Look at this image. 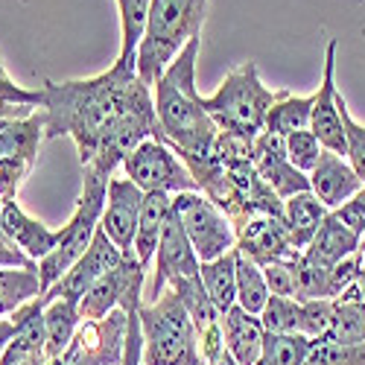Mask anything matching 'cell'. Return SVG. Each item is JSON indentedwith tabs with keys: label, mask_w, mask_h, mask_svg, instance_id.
<instances>
[{
	"label": "cell",
	"mask_w": 365,
	"mask_h": 365,
	"mask_svg": "<svg viewBox=\"0 0 365 365\" xmlns=\"http://www.w3.org/2000/svg\"><path fill=\"white\" fill-rule=\"evenodd\" d=\"M362 190V181L354 173V167L348 164L345 155H336V152H322L319 164L310 173V193L327 207L336 210L342 207L354 193Z\"/></svg>",
	"instance_id": "e0dca14e"
},
{
	"label": "cell",
	"mask_w": 365,
	"mask_h": 365,
	"mask_svg": "<svg viewBox=\"0 0 365 365\" xmlns=\"http://www.w3.org/2000/svg\"><path fill=\"white\" fill-rule=\"evenodd\" d=\"M173 210L178 214L181 225H185V234L202 263L217 260L237 249L234 222L205 193L193 190L173 196Z\"/></svg>",
	"instance_id": "ba28073f"
},
{
	"label": "cell",
	"mask_w": 365,
	"mask_h": 365,
	"mask_svg": "<svg viewBox=\"0 0 365 365\" xmlns=\"http://www.w3.org/2000/svg\"><path fill=\"white\" fill-rule=\"evenodd\" d=\"M135 79H138L135 62H126V58H114L108 71L88 79H68V82L47 79L41 85L44 138L53 140L68 135L76 143L79 164L85 167L94 158L103 129L117 111L120 97L126 94V88Z\"/></svg>",
	"instance_id": "7a4b0ae2"
},
{
	"label": "cell",
	"mask_w": 365,
	"mask_h": 365,
	"mask_svg": "<svg viewBox=\"0 0 365 365\" xmlns=\"http://www.w3.org/2000/svg\"><path fill=\"white\" fill-rule=\"evenodd\" d=\"M313 345L316 342L301 333H266L257 365H304Z\"/></svg>",
	"instance_id": "1f68e13d"
},
{
	"label": "cell",
	"mask_w": 365,
	"mask_h": 365,
	"mask_svg": "<svg viewBox=\"0 0 365 365\" xmlns=\"http://www.w3.org/2000/svg\"><path fill=\"white\" fill-rule=\"evenodd\" d=\"M237 252L257 266H266L272 260H295L301 255L287 234L284 217L266 214H255L237 225Z\"/></svg>",
	"instance_id": "9a60e30c"
},
{
	"label": "cell",
	"mask_w": 365,
	"mask_h": 365,
	"mask_svg": "<svg viewBox=\"0 0 365 365\" xmlns=\"http://www.w3.org/2000/svg\"><path fill=\"white\" fill-rule=\"evenodd\" d=\"M6 237V231H4V222H0V240H4Z\"/></svg>",
	"instance_id": "f907efd6"
},
{
	"label": "cell",
	"mask_w": 365,
	"mask_h": 365,
	"mask_svg": "<svg viewBox=\"0 0 365 365\" xmlns=\"http://www.w3.org/2000/svg\"><path fill=\"white\" fill-rule=\"evenodd\" d=\"M354 252H359V237L348 225H342V220H336L333 210L327 214V220L322 222V228L316 231L313 242L304 249V255L319 260L322 266H333V263L345 260Z\"/></svg>",
	"instance_id": "603a6c76"
},
{
	"label": "cell",
	"mask_w": 365,
	"mask_h": 365,
	"mask_svg": "<svg viewBox=\"0 0 365 365\" xmlns=\"http://www.w3.org/2000/svg\"><path fill=\"white\" fill-rule=\"evenodd\" d=\"M108 181L91 175V173H82V193L76 199V207H73L68 225L58 231V246L38 263V278H41L44 292L62 281L71 272V266L88 252L91 240H94V234L100 228L103 210H106Z\"/></svg>",
	"instance_id": "52a82bcc"
},
{
	"label": "cell",
	"mask_w": 365,
	"mask_h": 365,
	"mask_svg": "<svg viewBox=\"0 0 365 365\" xmlns=\"http://www.w3.org/2000/svg\"><path fill=\"white\" fill-rule=\"evenodd\" d=\"M327 214L330 210L310 190L284 199V225H287V234L298 252H304L313 242V237L322 228V222L327 220Z\"/></svg>",
	"instance_id": "7402d4cb"
},
{
	"label": "cell",
	"mask_w": 365,
	"mask_h": 365,
	"mask_svg": "<svg viewBox=\"0 0 365 365\" xmlns=\"http://www.w3.org/2000/svg\"><path fill=\"white\" fill-rule=\"evenodd\" d=\"M143 365H205L199 333L175 289H164L152 304H140Z\"/></svg>",
	"instance_id": "8992f818"
},
{
	"label": "cell",
	"mask_w": 365,
	"mask_h": 365,
	"mask_svg": "<svg viewBox=\"0 0 365 365\" xmlns=\"http://www.w3.org/2000/svg\"><path fill=\"white\" fill-rule=\"evenodd\" d=\"M324 339L339 342V345L365 342V304L348 301V298H333V319H330V330Z\"/></svg>",
	"instance_id": "f546056e"
},
{
	"label": "cell",
	"mask_w": 365,
	"mask_h": 365,
	"mask_svg": "<svg viewBox=\"0 0 365 365\" xmlns=\"http://www.w3.org/2000/svg\"><path fill=\"white\" fill-rule=\"evenodd\" d=\"M304 365H365V342L339 345V342L319 339Z\"/></svg>",
	"instance_id": "d590c367"
},
{
	"label": "cell",
	"mask_w": 365,
	"mask_h": 365,
	"mask_svg": "<svg viewBox=\"0 0 365 365\" xmlns=\"http://www.w3.org/2000/svg\"><path fill=\"white\" fill-rule=\"evenodd\" d=\"M158 138L161 140V126H158V114H155V97L152 88L135 79L126 94L120 97L117 111L111 114L108 126L103 129V138L97 143V152L91 158L82 173H91L97 178H111L114 170L123 164V158L132 149H138L143 140Z\"/></svg>",
	"instance_id": "277c9868"
},
{
	"label": "cell",
	"mask_w": 365,
	"mask_h": 365,
	"mask_svg": "<svg viewBox=\"0 0 365 365\" xmlns=\"http://www.w3.org/2000/svg\"><path fill=\"white\" fill-rule=\"evenodd\" d=\"M313 103H316V94L295 97V94H289V91H281V100L272 106L269 114H266V132L289 138L292 132L310 129Z\"/></svg>",
	"instance_id": "484cf974"
},
{
	"label": "cell",
	"mask_w": 365,
	"mask_h": 365,
	"mask_svg": "<svg viewBox=\"0 0 365 365\" xmlns=\"http://www.w3.org/2000/svg\"><path fill=\"white\" fill-rule=\"evenodd\" d=\"M126 342V310H114L100 322H82L71 348L62 354L65 365H120Z\"/></svg>",
	"instance_id": "30bf717a"
},
{
	"label": "cell",
	"mask_w": 365,
	"mask_h": 365,
	"mask_svg": "<svg viewBox=\"0 0 365 365\" xmlns=\"http://www.w3.org/2000/svg\"><path fill=\"white\" fill-rule=\"evenodd\" d=\"M333 319V298H316V301H301V322L298 333L313 342L324 339Z\"/></svg>",
	"instance_id": "8d00e7d4"
},
{
	"label": "cell",
	"mask_w": 365,
	"mask_h": 365,
	"mask_svg": "<svg viewBox=\"0 0 365 365\" xmlns=\"http://www.w3.org/2000/svg\"><path fill=\"white\" fill-rule=\"evenodd\" d=\"M33 170H36V161H29V158H21V155L0 158V202L18 199L24 181L29 178Z\"/></svg>",
	"instance_id": "f35d334b"
},
{
	"label": "cell",
	"mask_w": 365,
	"mask_h": 365,
	"mask_svg": "<svg viewBox=\"0 0 365 365\" xmlns=\"http://www.w3.org/2000/svg\"><path fill=\"white\" fill-rule=\"evenodd\" d=\"M202 38H193L181 50L164 76L152 88L161 140L185 161L199 193L214 199L225 187V164L217 158L220 129L205 108V97L196 88V62Z\"/></svg>",
	"instance_id": "6da1fadb"
},
{
	"label": "cell",
	"mask_w": 365,
	"mask_h": 365,
	"mask_svg": "<svg viewBox=\"0 0 365 365\" xmlns=\"http://www.w3.org/2000/svg\"><path fill=\"white\" fill-rule=\"evenodd\" d=\"M120 167H123V175L132 178L143 193L178 196V193L199 190L190 170L185 167V161L158 138H149L138 149H132Z\"/></svg>",
	"instance_id": "9c48e42d"
},
{
	"label": "cell",
	"mask_w": 365,
	"mask_h": 365,
	"mask_svg": "<svg viewBox=\"0 0 365 365\" xmlns=\"http://www.w3.org/2000/svg\"><path fill=\"white\" fill-rule=\"evenodd\" d=\"M170 289H175V295L181 298V304H185L187 316L196 324V333H205V330L217 327L222 322V313L217 310V304L210 301V295H207V289H205L199 275H193V278H175L170 284Z\"/></svg>",
	"instance_id": "83f0119b"
},
{
	"label": "cell",
	"mask_w": 365,
	"mask_h": 365,
	"mask_svg": "<svg viewBox=\"0 0 365 365\" xmlns=\"http://www.w3.org/2000/svg\"><path fill=\"white\" fill-rule=\"evenodd\" d=\"M281 100V91L263 85L257 65L242 62L225 73L220 88L205 97V108L214 117L220 132H234L242 138H257L266 129L269 108Z\"/></svg>",
	"instance_id": "5b68a950"
},
{
	"label": "cell",
	"mask_w": 365,
	"mask_h": 365,
	"mask_svg": "<svg viewBox=\"0 0 365 365\" xmlns=\"http://www.w3.org/2000/svg\"><path fill=\"white\" fill-rule=\"evenodd\" d=\"M0 222H4L6 237L36 263H41L58 246V231L47 228L36 217H29L26 210L18 205V199H9V202L0 205Z\"/></svg>",
	"instance_id": "ac0fdd59"
},
{
	"label": "cell",
	"mask_w": 365,
	"mask_h": 365,
	"mask_svg": "<svg viewBox=\"0 0 365 365\" xmlns=\"http://www.w3.org/2000/svg\"><path fill=\"white\" fill-rule=\"evenodd\" d=\"M44 362H47V354H36V356H26V359L15 362V365H44Z\"/></svg>",
	"instance_id": "bcb514c9"
},
{
	"label": "cell",
	"mask_w": 365,
	"mask_h": 365,
	"mask_svg": "<svg viewBox=\"0 0 365 365\" xmlns=\"http://www.w3.org/2000/svg\"><path fill=\"white\" fill-rule=\"evenodd\" d=\"M269 295L272 292H269V284L263 278V269L255 260L242 257L237 252V307H242L252 316H260Z\"/></svg>",
	"instance_id": "4dcf8cb0"
},
{
	"label": "cell",
	"mask_w": 365,
	"mask_h": 365,
	"mask_svg": "<svg viewBox=\"0 0 365 365\" xmlns=\"http://www.w3.org/2000/svg\"><path fill=\"white\" fill-rule=\"evenodd\" d=\"M336 106H339L342 126H345V158L354 167V173L359 175V181L365 185V126L351 114L348 100L342 97V91L336 94Z\"/></svg>",
	"instance_id": "836d02e7"
},
{
	"label": "cell",
	"mask_w": 365,
	"mask_h": 365,
	"mask_svg": "<svg viewBox=\"0 0 365 365\" xmlns=\"http://www.w3.org/2000/svg\"><path fill=\"white\" fill-rule=\"evenodd\" d=\"M210 365H237V362H234V359L228 356V351H222V354H220V356H217L214 362H210Z\"/></svg>",
	"instance_id": "7dc6e473"
},
{
	"label": "cell",
	"mask_w": 365,
	"mask_h": 365,
	"mask_svg": "<svg viewBox=\"0 0 365 365\" xmlns=\"http://www.w3.org/2000/svg\"><path fill=\"white\" fill-rule=\"evenodd\" d=\"M263 339L266 330L260 316H252L242 307H231L228 313H222V342L237 365H257Z\"/></svg>",
	"instance_id": "d6986e66"
},
{
	"label": "cell",
	"mask_w": 365,
	"mask_h": 365,
	"mask_svg": "<svg viewBox=\"0 0 365 365\" xmlns=\"http://www.w3.org/2000/svg\"><path fill=\"white\" fill-rule=\"evenodd\" d=\"M207 0H152L146 33L135 56L138 79L149 88L164 76L173 58L193 38H202Z\"/></svg>",
	"instance_id": "3957f363"
},
{
	"label": "cell",
	"mask_w": 365,
	"mask_h": 365,
	"mask_svg": "<svg viewBox=\"0 0 365 365\" xmlns=\"http://www.w3.org/2000/svg\"><path fill=\"white\" fill-rule=\"evenodd\" d=\"M138 284H146V269L138 263V257L132 252V255L123 257V263H120L117 269H111L106 278H100L94 287H91L79 298L82 322H100L108 313L120 310V307H123V301L129 298V292Z\"/></svg>",
	"instance_id": "2e32d148"
},
{
	"label": "cell",
	"mask_w": 365,
	"mask_h": 365,
	"mask_svg": "<svg viewBox=\"0 0 365 365\" xmlns=\"http://www.w3.org/2000/svg\"><path fill=\"white\" fill-rule=\"evenodd\" d=\"M339 298H348V301H362L365 304V252H362V269H359V275L354 281L351 289H345Z\"/></svg>",
	"instance_id": "ee69618b"
},
{
	"label": "cell",
	"mask_w": 365,
	"mask_h": 365,
	"mask_svg": "<svg viewBox=\"0 0 365 365\" xmlns=\"http://www.w3.org/2000/svg\"><path fill=\"white\" fill-rule=\"evenodd\" d=\"M143 196H146V193L135 185L132 178H126V175H111L100 228L108 234V240H111L123 255H132V252H135V234H138V222H140Z\"/></svg>",
	"instance_id": "7c38bea8"
},
{
	"label": "cell",
	"mask_w": 365,
	"mask_h": 365,
	"mask_svg": "<svg viewBox=\"0 0 365 365\" xmlns=\"http://www.w3.org/2000/svg\"><path fill=\"white\" fill-rule=\"evenodd\" d=\"M0 73H6V65H4V56H0Z\"/></svg>",
	"instance_id": "681fc988"
},
{
	"label": "cell",
	"mask_w": 365,
	"mask_h": 365,
	"mask_svg": "<svg viewBox=\"0 0 365 365\" xmlns=\"http://www.w3.org/2000/svg\"><path fill=\"white\" fill-rule=\"evenodd\" d=\"M38 263L29 260L9 237L0 240V269H36Z\"/></svg>",
	"instance_id": "7bdbcfd3"
},
{
	"label": "cell",
	"mask_w": 365,
	"mask_h": 365,
	"mask_svg": "<svg viewBox=\"0 0 365 365\" xmlns=\"http://www.w3.org/2000/svg\"><path fill=\"white\" fill-rule=\"evenodd\" d=\"M123 257L126 255L108 240V234L103 228H97V234H94V240H91L88 252L71 266L68 275L58 281L56 287H50L41 298L44 301H53V298H73V301H79L100 278H106L111 269H117L120 263H123Z\"/></svg>",
	"instance_id": "8fae6325"
},
{
	"label": "cell",
	"mask_w": 365,
	"mask_h": 365,
	"mask_svg": "<svg viewBox=\"0 0 365 365\" xmlns=\"http://www.w3.org/2000/svg\"><path fill=\"white\" fill-rule=\"evenodd\" d=\"M170 207H173L170 193H146L143 196L140 222H138V234H135V257L146 272H149L152 260H155V249H158V240L164 234Z\"/></svg>",
	"instance_id": "ffe728a7"
},
{
	"label": "cell",
	"mask_w": 365,
	"mask_h": 365,
	"mask_svg": "<svg viewBox=\"0 0 365 365\" xmlns=\"http://www.w3.org/2000/svg\"><path fill=\"white\" fill-rule=\"evenodd\" d=\"M359 269H362V249L348 255L339 263H333L330 266V298H339L345 289H351L356 275H359Z\"/></svg>",
	"instance_id": "60d3db41"
},
{
	"label": "cell",
	"mask_w": 365,
	"mask_h": 365,
	"mask_svg": "<svg viewBox=\"0 0 365 365\" xmlns=\"http://www.w3.org/2000/svg\"><path fill=\"white\" fill-rule=\"evenodd\" d=\"M336 56H339V41L330 38L324 50V71H322V85L316 91V103L310 114V132L319 138V143L327 152L345 155V126H342V114L336 106Z\"/></svg>",
	"instance_id": "4fadbf2b"
},
{
	"label": "cell",
	"mask_w": 365,
	"mask_h": 365,
	"mask_svg": "<svg viewBox=\"0 0 365 365\" xmlns=\"http://www.w3.org/2000/svg\"><path fill=\"white\" fill-rule=\"evenodd\" d=\"M316 298H330V266H322L301 252V257L295 260V301Z\"/></svg>",
	"instance_id": "d6a6232c"
},
{
	"label": "cell",
	"mask_w": 365,
	"mask_h": 365,
	"mask_svg": "<svg viewBox=\"0 0 365 365\" xmlns=\"http://www.w3.org/2000/svg\"><path fill=\"white\" fill-rule=\"evenodd\" d=\"M114 4L120 12V53H117V58L135 62L138 47H140L143 33H146L152 0H114Z\"/></svg>",
	"instance_id": "f1b7e54d"
},
{
	"label": "cell",
	"mask_w": 365,
	"mask_h": 365,
	"mask_svg": "<svg viewBox=\"0 0 365 365\" xmlns=\"http://www.w3.org/2000/svg\"><path fill=\"white\" fill-rule=\"evenodd\" d=\"M155 278H152V301H155L175 278H193L199 275L202 260L193 252L190 240L185 234V225H181L178 214L170 207V217L164 225V234L158 240V249H155Z\"/></svg>",
	"instance_id": "5bb4252c"
},
{
	"label": "cell",
	"mask_w": 365,
	"mask_h": 365,
	"mask_svg": "<svg viewBox=\"0 0 365 365\" xmlns=\"http://www.w3.org/2000/svg\"><path fill=\"white\" fill-rule=\"evenodd\" d=\"M0 205H4V202H0Z\"/></svg>",
	"instance_id": "816d5d0a"
},
{
	"label": "cell",
	"mask_w": 365,
	"mask_h": 365,
	"mask_svg": "<svg viewBox=\"0 0 365 365\" xmlns=\"http://www.w3.org/2000/svg\"><path fill=\"white\" fill-rule=\"evenodd\" d=\"M333 214H336V220H342V225H348V228L362 240V234H365V185H362V190L354 193L342 207L333 210Z\"/></svg>",
	"instance_id": "b9f144b4"
},
{
	"label": "cell",
	"mask_w": 365,
	"mask_h": 365,
	"mask_svg": "<svg viewBox=\"0 0 365 365\" xmlns=\"http://www.w3.org/2000/svg\"><path fill=\"white\" fill-rule=\"evenodd\" d=\"M44 365H65V356H47Z\"/></svg>",
	"instance_id": "c3c4849f"
},
{
	"label": "cell",
	"mask_w": 365,
	"mask_h": 365,
	"mask_svg": "<svg viewBox=\"0 0 365 365\" xmlns=\"http://www.w3.org/2000/svg\"><path fill=\"white\" fill-rule=\"evenodd\" d=\"M324 146L319 143V138L310 132V129H301V132H292L287 138V158L292 167H298L301 173H313V167L319 164Z\"/></svg>",
	"instance_id": "74e56055"
},
{
	"label": "cell",
	"mask_w": 365,
	"mask_h": 365,
	"mask_svg": "<svg viewBox=\"0 0 365 365\" xmlns=\"http://www.w3.org/2000/svg\"><path fill=\"white\" fill-rule=\"evenodd\" d=\"M260 322L266 333H298L301 301L284 298V295H269L266 307L260 310Z\"/></svg>",
	"instance_id": "e575fe53"
},
{
	"label": "cell",
	"mask_w": 365,
	"mask_h": 365,
	"mask_svg": "<svg viewBox=\"0 0 365 365\" xmlns=\"http://www.w3.org/2000/svg\"><path fill=\"white\" fill-rule=\"evenodd\" d=\"M44 138V111H33L21 120H12V123L0 132V158L9 155H21L29 161H38V149H41Z\"/></svg>",
	"instance_id": "cb8c5ba5"
},
{
	"label": "cell",
	"mask_w": 365,
	"mask_h": 365,
	"mask_svg": "<svg viewBox=\"0 0 365 365\" xmlns=\"http://www.w3.org/2000/svg\"><path fill=\"white\" fill-rule=\"evenodd\" d=\"M12 336H15V322H12L9 316H0V356L6 354Z\"/></svg>",
	"instance_id": "f6af8a7d"
},
{
	"label": "cell",
	"mask_w": 365,
	"mask_h": 365,
	"mask_svg": "<svg viewBox=\"0 0 365 365\" xmlns=\"http://www.w3.org/2000/svg\"><path fill=\"white\" fill-rule=\"evenodd\" d=\"M44 295L36 269H0V316H12L24 304Z\"/></svg>",
	"instance_id": "4316f807"
},
{
	"label": "cell",
	"mask_w": 365,
	"mask_h": 365,
	"mask_svg": "<svg viewBox=\"0 0 365 365\" xmlns=\"http://www.w3.org/2000/svg\"><path fill=\"white\" fill-rule=\"evenodd\" d=\"M199 278L220 313H228L231 307H237V249L217 260L202 263Z\"/></svg>",
	"instance_id": "d4e9b609"
},
{
	"label": "cell",
	"mask_w": 365,
	"mask_h": 365,
	"mask_svg": "<svg viewBox=\"0 0 365 365\" xmlns=\"http://www.w3.org/2000/svg\"><path fill=\"white\" fill-rule=\"evenodd\" d=\"M298 257H301V255H298ZM298 257H295V260H298ZM295 260H272V263L260 266L272 295L295 298Z\"/></svg>",
	"instance_id": "ab89813d"
},
{
	"label": "cell",
	"mask_w": 365,
	"mask_h": 365,
	"mask_svg": "<svg viewBox=\"0 0 365 365\" xmlns=\"http://www.w3.org/2000/svg\"><path fill=\"white\" fill-rule=\"evenodd\" d=\"M79 327H82L79 301H73V298L44 301V339H47L44 342V354L47 356H62L71 348Z\"/></svg>",
	"instance_id": "44dd1931"
}]
</instances>
